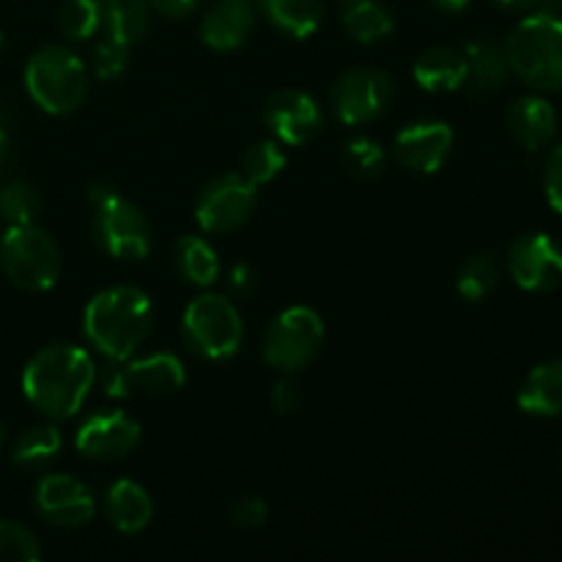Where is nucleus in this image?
Instances as JSON below:
<instances>
[{
	"mask_svg": "<svg viewBox=\"0 0 562 562\" xmlns=\"http://www.w3.org/2000/svg\"><path fill=\"white\" fill-rule=\"evenodd\" d=\"M97 382V366L80 346L49 344L22 371L25 398L49 420H69L86 404Z\"/></svg>",
	"mask_w": 562,
	"mask_h": 562,
	"instance_id": "f257e3e1",
	"label": "nucleus"
},
{
	"mask_svg": "<svg viewBox=\"0 0 562 562\" xmlns=\"http://www.w3.org/2000/svg\"><path fill=\"white\" fill-rule=\"evenodd\" d=\"M151 300L135 285H113L99 291L82 313L86 338L108 360H130L151 333Z\"/></svg>",
	"mask_w": 562,
	"mask_h": 562,
	"instance_id": "f03ea898",
	"label": "nucleus"
},
{
	"mask_svg": "<svg viewBox=\"0 0 562 562\" xmlns=\"http://www.w3.org/2000/svg\"><path fill=\"white\" fill-rule=\"evenodd\" d=\"M508 66L536 91H562V16L527 14L505 42Z\"/></svg>",
	"mask_w": 562,
	"mask_h": 562,
	"instance_id": "7ed1b4c3",
	"label": "nucleus"
},
{
	"mask_svg": "<svg viewBox=\"0 0 562 562\" xmlns=\"http://www.w3.org/2000/svg\"><path fill=\"white\" fill-rule=\"evenodd\" d=\"M88 201L93 206L91 231L99 250L119 261H143L151 250V225L140 209L104 181L88 190Z\"/></svg>",
	"mask_w": 562,
	"mask_h": 562,
	"instance_id": "20e7f679",
	"label": "nucleus"
},
{
	"mask_svg": "<svg viewBox=\"0 0 562 562\" xmlns=\"http://www.w3.org/2000/svg\"><path fill=\"white\" fill-rule=\"evenodd\" d=\"M25 88L33 102L47 113H75L88 93V69L75 49L49 44L36 49L27 60Z\"/></svg>",
	"mask_w": 562,
	"mask_h": 562,
	"instance_id": "39448f33",
	"label": "nucleus"
},
{
	"mask_svg": "<svg viewBox=\"0 0 562 562\" xmlns=\"http://www.w3.org/2000/svg\"><path fill=\"white\" fill-rule=\"evenodd\" d=\"M0 267L20 289L47 291L60 278V250L36 223L11 225L0 239Z\"/></svg>",
	"mask_w": 562,
	"mask_h": 562,
	"instance_id": "423d86ee",
	"label": "nucleus"
},
{
	"mask_svg": "<svg viewBox=\"0 0 562 562\" xmlns=\"http://www.w3.org/2000/svg\"><path fill=\"white\" fill-rule=\"evenodd\" d=\"M181 333L187 346L203 360H228L245 340V322L228 296L201 294L187 305Z\"/></svg>",
	"mask_w": 562,
	"mask_h": 562,
	"instance_id": "0eeeda50",
	"label": "nucleus"
},
{
	"mask_svg": "<svg viewBox=\"0 0 562 562\" xmlns=\"http://www.w3.org/2000/svg\"><path fill=\"white\" fill-rule=\"evenodd\" d=\"M324 344V322L313 307L294 305L280 313L263 335V360L283 373L311 366Z\"/></svg>",
	"mask_w": 562,
	"mask_h": 562,
	"instance_id": "6e6552de",
	"label": "nucleus"
},
{
	"mask_svg": "<svg viewBox=\"0 0 562 562\" xmlns=\"http://www.w3.org/2000/svg\"><path fill=\"white\" fill-rule=\"evenodd\" d=\"M184 382V362L168 351H157L143 360H110L102 376V387L110 398H165L179 393Z\"/></svg>",
	"mask_w": 562,
	"mask_h": 562,
	"instance_id": "1a4fd4ad",
	"label": "nucleus"
},
{
	"mask_svg": "<svg viewBox=\"0 0 562 562\" xmlns=\"http://www.w3.org/2000/svg\"><path fill=\"white\" fill-rule=\"evenodd\" d=\"M395 86L387 71L357 66L338 77L333 86V108L344 124L360 126L376 121L393 104Z\"/></svg>",
	"mask_w": 562,
	"mask_h": 562,
	"instance_id": "9d476101",
	"label": "nucleus"
},
{
	"mask_svg": "<svg viewBox=\"0 0 562 562\" xmlns=\"http://www.w3.org/2000/svg\"><path fill=\"white\" fill-rule=\"evenodd\" d=\"M256 187L241 173H225L201 192L195 206L198 225L209 234H228L241 228L256 212Z\"/></svg>",
	"mask_w": 562,
	"mask_h": 562,
	"instance_id": "9b49d317",
	"label": "nucleus"
},
{
	"mask_svg": "<svg viewBox=\"0 0 562 562\" xmlns=\"http://www.w3.org/2000/svg\"><path fill=\"white\" fill-rule=\"evenodd\" d=\"M508 272L519 289L547 294L562 285V247L547 234H525L510 245Z\"/></svg>",
	"mask_w": 562,
	"mask_h": 562,
	"instance_id": "f8f14e48",
	"label": "nucleus"
},
{
	"mask_svg": "<svg viewBox=\"0 0 562 562\" xmlns=\"http://www.w3.org/2000/svg\"><path fill=\"white\" fill-rule=\"evenodd\" d=\"M263 121H267L269 132L280 143L302 146V143H311L322 132L324 113L311 93L296 91V88H283V91H274L267 99Z\"/></svg>",
	"mask_w": 562,
	"mask_h": 562,
	"instance_id": "ddd939ff",
	"label": "nucleus"
},
{
	"mask_svg": "<svg viewBox=\"0 0 562 562\" xmlns=\"http://www.w3.org/2000/svg\"><path fill=\"white\" fill-rule=\"evenodd\" d=\"M36 510L53 527L75 530L97 514V497L82 481L71 475H47L36 486Z\"/></svg>",
	"mask_w": 562,
	"mask_h": 562,
	"instance_id": "4468645a",
	"label": "nucleus"
},
{
	"mask_svg": "<svg viewBox=\"0 0 562 562\" xmlns=\"http://www.w3.org/2000/svg\"><path fill=\"white\" fill-rule=\"evenodd\" d=\"M75 445L86 459H124L140 445V423L119 409L97 412L77 428Z\"/></svg>",
	"mask_w": 562,
	"mask_h": 562,
	"instance_id": "2eb2a0df",
	"label": "nucleus"
},
{
	"mask_svg": "<svg viewBox=\"0 0 562 562\" xmlns=\"http://www.w3.org/2000/svg\"><path fill=\"white\" fill-rule=\"evenodd\" d=\"M450 148H453V130L445 121H417L398 132L393 157L406 170L437 173L450 157Z\"/></svg>",
	"mask_w": 562,
	"mask_h": 562,
	"instance_id": "dca6fc26",
	"label": "nucleus"
},
{
	"mask_svg": "<svg viewBox=\"0 0 562 562\" xmlns=\"http://www.w3.org/2000/svg\"><path fill=\"white\" fill-rule=\"evenodd\" d=\"M256 27V9L247 0H220L201 22V42L206 47L228 53L241 47Z\"/></svg>",
	"mask_w": 562,
	"mask_h": 562,
	"instance_id": "f3484780",
	"label": "nucleus"
},
{
	"mask_svg": "<svg viewBox=\"0 0 562 562\" xmlns=\"http://www.w3.org/2000/svg\"><path fill=\"white\" fill-rule=\"evenodd\" d=\"M510 135L530 151L549 146L558 135V110L543 97H525L508 113Z\"/></svg>",
	"mask_w": 562,
	"mask_h": 562,
	"instance_id": "a211bd4d",
	"label": "nucleus"
},
{
	"mask_svg": "<svg viewBox=\"0 0 562 562\" xmlns=\"http://www.w3.org/2000/svg\"><path fill=\"white\" fill-rule=\"evenodd\" d=\"M104 508H108L110 525L119 532H124V536H137L154 519V503L148 497V492L140 483L126 481V477L124 481H115L108 488Z\"/></svg>",
	"mask_w": 562,
	"mask_h": 562,
	"instance_id": "6ab92c4d",
	"label": "nucleus"
},
{
	"mask_svg": "<svg viewBox=\"0 0 562 562\" xmlns=\"http://www.w3.org/2000/svg\"><path fill=\"white\" fill-rule=\"evenodd\" d=\"M467 58V80L464 86L470 88L472 93H486L499 91V88L508 82L510 66L508 55H505V47H499L494 38H475V42L467 44L464 49Z\"/></svg>",
	"mask_w": 562,
	"mask_h": 562,
	"instance_id": "aec40b11",
	"label": "nucleus"
},
{
	"mask_svg": "<svg viewBox=\"0 0 562 562\" xmlns=\"http://www.w3.org/2000/svg\"><path fill=\"white\" fill-rule=\"evenodd\" d=\"M519 409L532 417L562 415V360L541 362L519 387Z\"/></svg>",
	"mask_w": 562,
	"mask_h": 562,
	"instance_id": "412c9836",
	"label": "nucleus"
},
{
	"mask_svg": "<svg viewBox=\"0 0 562 562\" xmlns=\"http://www.w3.org/2000/svg\"><path fill=\"white\" fill-rule=\"evenodd\" d=\"M417 86L428 93H450L464 86L467 80V58L464 53L453 47H431L415 60Z\"/></svg>",
	"mask_w": 562,
	"mask_h": 562,
	"instance_id": "4be33fe9",
	"label": "nucleus"
},
{
	"mask_svg": "<svg viewBox=\"0 0 562 562\" xmlns=\"http://www.w3.org/2000/svg\"><path fill=\"white\" fill-rule=\"evenodd\" d=\"M173 269L181 280L206 289L220 278V258L201 236H181L173 250Z\"/></svg>",
	"mask_w": 562,
	"mask_h": 562,
	"instance_id": "5701e85b",
	"label": "nucleus"
},
{
	"mask_svg": "<svg viewBox=\"0 0 562 562\" xmlns=\"http://www.w3.org/2000/svg\"><path fill=\"white\" fill-rule=\"evenodd\" d=\"M258 5L274 27L294 38L316 33L324 16V0H258Z\"/></svg>",
	"mask_w": 562,
	"mask_h": 562,
	"instance_id": "b1692460",
	"label": "nucleus"
},
{
	"mask_svg": "<svg viewBox=\"0 0 562 562\" xmlns=\"http://www.w3.org/2000/svg\"><path fill=\"white\" fill-rule=\"evenodd\" d=\"M102 5L104 36L113 42L132 44L140 42L148 31V3L146 0H99Z\"/></svg>",
	"mask_w": 562,
	"mask_h": 562,
	"instance_id": "393cba45",
	"label": "nucleus"
},
{
	"mask_svg": "<svg viewBox=\"0 0 562 562\" xmlns=\"http://www.w3.org/2000/svg\"><path fill=\"white\" fill-rule=\"evenodd\" d=\"M344 25L357 42L376 44L393 33V16L379 0H344Z\"/></svg>",
	"mask_w": 562,
	"mask_h": 562,
	"instance_id": "a878e982",
	"label": "nucleus"
},
{
	"mask_svg": "<svg viewBox=\"0 0 562 562\" xmlns=\"http://www.w3.org/2000/svg\"><path fill=\"white\" fill-rule=\"evenodd\" d=\"M60 448H64V437H60V431L53 423H47V426L27 428L16 439L11 459H14L16 467H42L53 461L60 453Z\"/></svg>",
	"mask_w": 562,
	"mask_h": 562,
	"instance_id": "bb28decb",
	"label": "nucleus"
},
{
	"mask_svg": "<svg viewBox=\"0 0 562 562\" xmlns=\"http://www.w3.org/2000/svg\"><path fill=\"white\" fill-rule=\"evenodd\" d=\"M42 212V195L22 179H5L0 184V220L9 225H27Z\"/></svg>",
	"mask_w": 562,
	"mask_h": 562,
	"instance_id": "cd10ccee",
	"label": "nucleus"
},
{
	"mask_svg": "<svg viewBox=\"0 0 562 562\" xmlns=\"http://www.w3.org/2000/svg\"><path fill=\"white\" fill-rule=\"evenodd\" d=\"M499 283V261L494 252H477L461 267L459 272V294L470 302H481L497 289Z\"/></svg>",
	"mask_w": 562,
	"mask_h": 562,
	"instance_id": "c85d7f7f",
	"label": "nucleus"
},
{
	"mask_svg": "<svg viewBox=\"0 0 562 562\" xmlns=\"http://www.w3.org/2000/svg\"><path fill=\"white\" fill-rule=\"evenodd\" d=\"M285 154L278 140H258L241 157V176L250 181L252 187L269 184L274 176L283 173Z\"/></svg>",
	"mask_w": 562,
	"mask_h": 562,
	"instance_id": "c756f323",
	"label": "nucleus"
},
{
	"mask_svg": "<svg viewBox=\"0 0 562 562\" xmlns=\"http://www.w3.org/2000/svg\"><path fill=\"white\" fill-rule=\"evenodd\" d=\"M60 33L71 42L91 38L102 27V5L99 0H66L58 14Z\"/></svg>",
	"mask_w": 562,
	"mask_h": 562,
	"instance_id": "7c9ffc66",
	"label": "nucleus"
},
{
	"mask_svg": "<svg viewBox=\"0 0 562 562\" xmlns=\"http://www.w3.org/2000/svg\"><path fill=\"white\" fill-rule=\"evenodd\" d=\"M344 162L349 168V173L355 179L373 181L384 173V162H387V154L379 146L376 140H368V137H357L346 146Z\"/></svg>",
	"mask_w": 562,
	"mask_h": 562,
	"instance_id": "2f4dec72",
	"label": "nucleus"
},
{
	"mask_svg": "<svg viewBox=\"0 0 562 562\" xmlns=\"http://www.w3.org/2000/svg\"><path fill=\"white\" fill-rule=\"evenodd\" d=\"M42 558L36 536L16 521H0V562H33Z\"/></svg>",
	"mask_w": 562,
	"mask_h": 562,
	"instance_id": "473e14b6",
	"label": "nucleus"
},
{
	"mask_svg": "<svg viewBox=\"0 0 562 562\" xmlns=\"http://www.w3.org/2000/svg\"><path fill=\"white\" fill-rule=\"evenodd\" d=\"M126 66H130V47L126 44L113 42V38H104L102 44H97L93 71H97L99 80H115V77L124 75Z\"/></svg>",
	"mask_w": 562,
	"mask_h": 562,
	"instance_id": "72a5a7b5",
	"label": "nucleus"
},
{
	"mask_svg": "<svg viewBox=\"0 0 562 562\" xmlns=\"http://www.w3.org/2000/svg\"><path fill=\"white\" fill-rule=\"evenodd\" d=\"M231 519L236 527H245V530H256L263 521L269 519V508L261 497H241L239 503L231 508Z\"/></svg>",
	"mask_w": 562,
	"mask_h": 562,
	"instance_id": "f704fd0d",
	"label": "nucleus"
},
{
	"mask_svg": "<svg viewBox=\"0 0 562 562\" xmlns=\"http://www.w3.org/2000/svg\"><path fill=\"white\" fill-rule=\"evenodd\" d=\"M543 192H547L549 206L562 214V146L549 154L547 168H543Z\"/></svg>",
	"mask_w": 562,
	"mask_h": 562,
	"instance_id": "c9c22d12",
	"label": "nucleus"
},
{
	"mask_svg": "<svg viewBox=\"0 0 562 562\" xmlns=\"http://www.w3.org/2000/svg\"><path fill=\"white\" fill-rule=\"evenodd\" d=\"M302 401H305V395H302L300 384H296L291 376L280 379V382L272 387V406L278 415H294V412L302 406Z\"/></svg>",
	"mask_w": 562,
	"mask_h": 562,
	"instance_id": "e433bc0d",
	"label": "nucleus"
},
{
	"mask_svg": "<svg viewBox=\"0 0 562 562\" xmlns=\"http://www.w3.org/2000/svg\"><path fill=\"white\" fill-rule=\"evenodd\" d=\"M228 285L236 296H252L258 291V285H261V280H258V272L252 267L236 263L228 272Z\"/></svg>",
	"mask_w": 562,
	"mask_h": 562,
	"instance_id": "4c0bfd02",
	"label": "nucleus"
},
{
	"mask_svg": "<svg viewBox=\"0 0 562 562\" xmlns=\"http://www.w3.org/2000/svg\"><path fill=\"white\" fill-rule=\"evenodd\" d=\"M148 9H154L157 14L170 16V20H181V16L190 14L195 9L198 0H146Z\"/></svg>",
	"mask_w": 562,
	"mask_h": 562,
	"instance_id": "58836bf2",
	"label": "nucleus"
},
{
	"mask_svg": "<svg viewBox=\"0 0 562 562\" xmlns=\"http://www.w3.org/2000/svg\"><path fill=\"white\" fill-rule=\"evenodd\" d=\"M9 165H11V140L9 130H0V184L9 179Z\"/></svg>",
	"mask_w": 562,
	"mask_h": 562,
	"instance_id": "ea45409f",
	"label": "nucleus"
},
{
	"mask_svg": "<svg viewBox=\"0 0 562 562\" xmlns=\"http://www.w3.org/2000/svg\"><path fill=\"white\" fill-rule=\"evenodd\" d=\"M492 3H497L505 11H532L538 0H492Z\"/></svg>",
	"mask_w": 562,
	"mask_h": 562,
	"instance_id": "a19ab883",
	"label": "nucleus"
},
{
	"mask_svg": "<svg viewBox=\"0 0 562 562\" xmlns=\"http://www.w3.org/2000/svg\"><path fill=\"white\" fill-rule=\"evenodd\" d=\"M431 3L439 5V9H445V11H461L467 3H470V0H431Z\"/></svg>",
	"mask_w": 562,
	"mask_h": 562,
	"instance_id": "79ce46f5",
	"label": "nucleus"
},
{
	"mask_svg": "<svg viewBox=\"0 0 562 562\" xmlns=\"http://www.w3.org/2000/svg\"><path fill=\"white\" fill-rule=\"evenodd\" d=\"M9 124H11V110L0 102V130H9Z\"/></svg>",
	"mask_w": 562,
	"mask_h": 562,
	"instance_id": "37998d69",
	"label": "nucleus"
},
{
	"mask_svg": "<svg viewBox=\"0 0 562 562\" xmlns=\"http://www.w3.org/2000/svg\"><path fill=\"white\" fill-rule=\"evenodd\" d=\"M5 445V426H3V420H0V448H3Z\"/></svg>",
	"mask_w": 562,
	"mask_h": 562,
	"instance_id": "c03bdc74",
	"label": "nucleus"
},
{
	"mask_svg": "<svg viewBox=\"0 0 562 562\" xmlns=\"http://www.w3.org/2000/svg\"><path fill=\"white\" fill-rule=\"evenodd\" d=\"M3 49H5V38H3V33H0V55H3Z\"/></svg>",
	"mask_w": 562,
	"mask_h": 562,
	"instance_id": "a18cd8bd",
	"label": "nucleus"
},
{
	"mask_svg": "<svg viewBox=\"0 0 562 562\" xmlns=\"http://www.w3.org/2000/svg\"><path fill=\"white\" fill-rule=\"evenodd\" d=\"M560 470H562V459H560Z\"/></svg>",
	"mask_w": 562,
	"mask_h": 562,
	"instance_id": "49530a36",
	"label": "nucleus"
}]
</instances>
